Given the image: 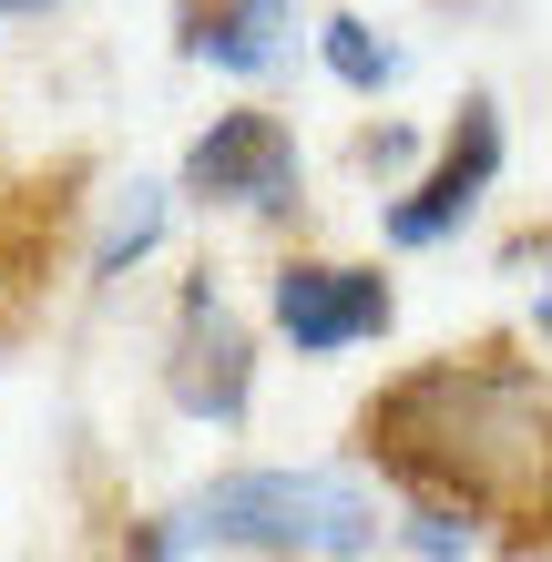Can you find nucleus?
<instances>
[{
  "label": "nucleus",
  "mask_w": 552,
  "mask_h": 562,
  "mask_svg": "<svg viewBox=\"0 0 552 562\" xmlns=\"http://www.w3.org/2000/svg\"><path fill=\"white\" fill-rule=\"evenodd\" d=\"M369 440L399 481L461 491V502H522L552 481V400L522 369L440 358L369 409Z\"/></svg>",
  "instance_id": "obj_1"
},
{
  "label": "nucleus",
  "mask_w": 552,
  "mask_h": 562,
  "mask_svg": "<svg viewBox=\"0 0 552 562\" xmlns=\"http://www.w3.org/2000/svg\"><path fill=\"white\" fill-rule=\"evenodd\" d=\"M134 552H379V502L348 471H225Z\"/></svg>",
  "instance_id": "obj_2"
},
{
  "label": "nucleus",
  "mask_w": 552,
  "mask_h": 562,
  "mask_svg": "<svg viewBox=\"0 0 552 562\" xmlns=\"http://www.w3.org/2000/svg\"><path fill=\"white\" fill-rule=\"evenodd\" d=\"M184 194H205V205H297V134H286L277 113H215V134H194L184 154Z\"/></svg>",
  "instance_id": "obj_3"
},
{
  "label": "nucleus",
  "mask_w": 552,
  "mask_h": 562,
  "mask_svg": "<svg viewBox=\"0 0 552 562\" xmlns=\"http://www.w3.org/2000/svg\"><path fill=\"white\" fill-rule=\"evenodd\" d=\"M492 175H502V103H492V92H471L461 123H450V144H440V164L388 205V246H440L450 225L492 194Z\"/></svg>",
  "instance_id": "obj_4"
},
{
  "label": "nucleus",
  "mask_w": 552,
  "mask_h": 562,
  "mask_svg": "<svg viewBox=\"0 0 552 562\" xmlns=\"http://www.w3.org/2000/svg\"><path fill=\"white\" fill-rule=\"evenodd\" d=\"M267 317L297 338V358H338V348L388 327V277H369V267H277Z\"/></svg>",
  "instance_id": "obj_5"
},
{
  "label": "nucleus",
  "mask_w": 552,
  "mask_h": 562,
  "mask_svg": "<svg viewBox=\"0 0 552 562\" xmlns=\"http://www.w3.org/2000/svg\"><path fill=\"white\" fill-rule=\"evenodd\" d=\"M174 409L184 419H246V389H256V358H246V327L215 286L184 296V327H174Z\"/></svg>",
  "instance_id": "obj_6"
},
{
  "label": "nucleus",
  "mask_w": 552,
  "mask_h": 562,
  "mask_svg": "<svg viewBox=\"0 0 552 562\" xmlns=\"http://www.w3.org/2000/svg\"><path fill=\"white\" fill-rule=\"evenodd\" d=\"M184 52L215 61V72H236V82L277 72V61H286V0H225V11H205L184 31Z\"/></svg>",
  "instance_id": "obj_7"
},
{
  "label": "nucleus",
  "mask_w": 552,
  "mask_h": 562,
  "mask_svg": "<svg viewBox=\"0 0 552 562\" xmlns=\"http://www.w3.org/2000/svg\"><path fill=\"white\" fill-rule=\"evenodd\" d=\"M317 52H328V72H338L348 92H388V82H399V42H379V31L348 21V11L317 31Z\"/></svg>",
  "instance_id": "obj_8"
},
{
  "label": "nucleus",
  "mask_w": 552,
  "mask_h": 562,
  "mask_svg": "<svg viewBox=\"0 0 552 562\" xmlns=\"http://www.w3.org/2000/svg\"><path fill=\"white\" fill-rule=\"evenodd\" d=\"M154 236H165V184H134V194L113 205V236L92 246V277H123V267H134V256H144Z\"/></svg>",
  "instance_id": "obj_9"
},
{
  "label": "nucleus",
  "mask_w": 552,
  "mask_h": 562,
  "mask_svg": "<svg viewBox=\"0 0 552 562\" xmlns=\"http://www.w3.org/2000/svg\"><path fill=\"white\" fill-rule=\"evenodd\" d=\"M481 542H492V532L471 521V502H461V512H409V521H399V552H481Z\"/></svg>",
  "instance_id": "obj_10"
},
{
  "label": "nucleus",
  "mask_w": 552,
  "mask_h": 562,
  "mask_svg": "<svg viewBox=\"0 0 552 562\" xmlns=\"http://www.w3.org/2000/svg\"><path fill=\"white\" fill-rule=\"evenodd\" d=\"M0 11H52V0H0Z\"/></svg>",
  "instance_id": "obj_11"
},
{
  "label": "nucleus",
  "mask_w": 552,
  "mask_h": 562,
  "mask_svg": "<svg viewBox=\"0 0 552 562\" xmlns=\"http://www.w3.org/2000/svg\"><path fill=\"white\" fill-rule=\"evenodd\" d=\"M542 338H552V296H542Z\"/></svg>",
  "instance_id": "obj_12"
}]
</instances>
